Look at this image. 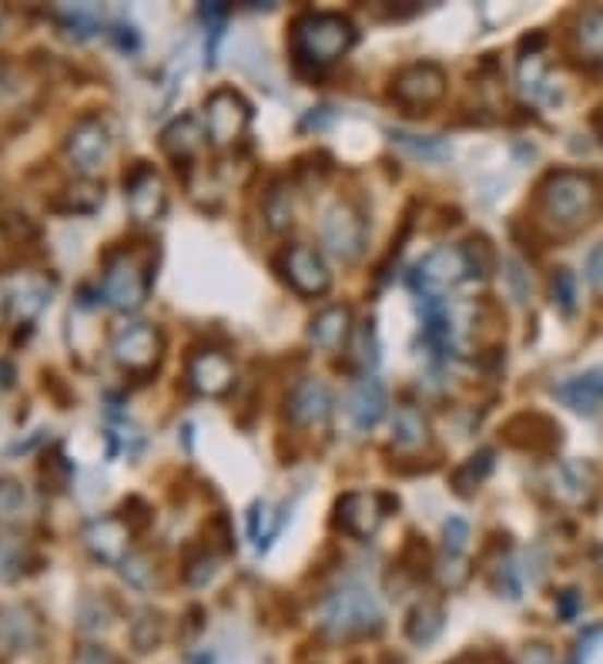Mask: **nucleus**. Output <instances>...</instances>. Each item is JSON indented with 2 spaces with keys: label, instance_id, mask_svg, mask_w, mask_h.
<instances>
[{
  "label": "nucleus",
  "instance_id": "25",
  "mask_svg": "<svg viewBox=\"0 0 603 664\" xmlns=\"http://www.w3.org/2000/svg\"><path fill=\"white\" fill-rule=\"evenodd\" d=\"M51 282L48 279H40V276H17L14 279V286H11V309L14 313L24 319V323H31V319H37L40 316V309L48 305V299H51Z\"/></svg>",
  "mask_w": 603,
  "mask_h": 664
},
{
  "label": "nucleus",
  "instance_id": "53",
  "mask_svg": "<svg viewBox=\"0 0 603 664\" xmlns=\"http://www.w3.org/2000/svg\"><path fill=\"white\" fill-rule=\"evenodd\" d=\"M4 92H8V64L0 61V95H4Z\"/></svg>",
  "mask_w": 603,
  "mask_h": 664
},
{
  "label": "nucleus",
  "instance_id": "29",
  "mask_svg": "<svg viewBox=\"0 0 603 664\" xmlns=\"http://www.w3.org/2000/svg\"><path fill=\"white\" fill-rule=\"evenodd\" d=\"M282 523H286V517L275 514L268 500H255L249 507V538H252L258 554H265L272 547V541L278 538V530H282Z\"/></svg>",
  "mask_w": 603,
  "mask_h": 664
},
{
  "label": "nucleus",
  "instance_id": "48",
  "mask_svg": "<svg viewBox=\"0 0 603 664\" xmlns=\"http://www.w3.org/2000/svg\"><path fill=\"white\" fill-rule=\"evenodd\" d=\"M514 664H556V661H553V651L546 644H527V648H520Z\"/></svg>",
  "mask_w": 603,
  "mask_h": 664
},
{
  "label": "nucleus",
  "instance_id": "14",
  "mask_svg": "<svg viewBox=\"0 0 603 664\" xmlns=\"http://www.w3.org/2000/svg\"><path fill=\"white\" fill-rule=\"evenodd\" d=\"M131 534L134 530L124 523V517H95L84 530H81V541L87 547V554L101 560V564H111V567H121L128 557H131Z\"/></svg>",
  "mask_w": 603,
  "mask_h": 664
},
{
  "label": "nucleus",
  "instance_id": "3",
  "mask_svg": "<svg viewBox=\"0 0 603 664\" xmlns=\"http://www.w3.org/2000/svg\"><path fill=\"white\" fill-rule=\"evenodd\" d=\"M318 628L336 641L359 638L383 628V607L373 591L365 588H342L329 594L318 607Z\"/></svg>",
  "mask_w": 603,
  "mask_h": 664
},
{
  "label": "nucleus",
  "instance_id": "15",
  "mask_svg": "<svg viewBox=\"0 0 603 664\" xmlns=\"http://www.w3.org/2000/svg\"><path fill=\"white\" fill-rule=\"evenodd\" d=\"M184 376H189L192 393L218 400V396H225L231 386H236V363L218 349H198L189 357V370H184Z\"/></svg>",
  "mask_w": 603,
  "mask_h": 664
},
{
  "label": "nucleus",
  "instance_id": "31",
  "mask_svg": "<svg viewBox=\"0 0 603 664\" xmlns=\"http://www.w3.org/2000/svg\"><path fill=\"white\" fill-rule=\"evenodd\" d=\"M131 644H134V651H142V654H148V651H155L158 644H161V638H165V617L155 611V607H145V611H137L134 614V621H131Z\"/></svg>",
  "mask_w": 603,
  "mask_h": 664
},
{
  "label": "nucleus",
  "instance_id": "45",
  "mask_svg": "<svg viewBox=\"0 0 603 664\" xmlns=\"http://www.w3.org/2000/svg\"><path fill=\"white\" fill-rule=\"evenodd\" d=\"M71 664H121V657L105 644H81L71 657Z\"/></svg>",
  "mask_w": 603,
  "mask_h": 664
},
{
  "label": "nucleus",
  "instance_id": "28",
  "mask_svg": "<svg viewBox=\"0 0 603 664\" xmlns=\"http://www.w3.org/2000/svg\"><path fill=\"white\" fill-rule=\"evenodd\" d=\"M493 467H496V454H493V450L473 454L467 463H459V467L453 470V491H456L459 497H473L480 486L486 483V476L493 473Z\"/></svg>",
  "mask_w": 603,
  "mask_h": 664
},
{
  "label": "nucleus",
  "instance_id": "34",
  "mask_svg": "<svg viewBox=\"0 0 603 664\" xmlns=\"http://www.w3.org/2000/svg\"><path fill=\"white\" fill-rule=\"evenodd\" d=\"M202 21L208 24V40H205V64L215 68L218 64V44L225 37V21H228V8L225 4H202Z\"/></svg>",
  "mask_w": 603,
  "mask_h": 664
},
{
  "label": "nucleus",
  "instance_id": "18",
  "mask_svg": "<svg viewBox=\"0 0 603 664\" xmlns=\"http://www.w3.org/2000/svg\"><path fill=\"white\" fill-rule=\"evenodd\" d=\"M386 386L376 376H362L346 396V416L355 430H373L386 416Z\"/></svg>",
  "mask_w": 603,
  "mask_h": 664
},
{
  "label": "nucleus",
  "instance_id": "17",
  "mask_svg": "<svg viewBox=\"0 0 603 664\" xmlns=\"http://www.w3.org/2000/svg\"><path fill=\"white\" fill-rule=\"evenodd\" d=\"M40 638V621L31 604H8L0 607V654L11 657L31 651Z\"/></svg>",
  "mask_w": 603,
  "mask_h": 664
},
{
  "label": "nucleus",
  "instance_id": "27",
  "mask_svg": "<svg viewBox=\"0 0 603 664\" xmlns=\"http://www.w3.org/2000/svg\"><path fill=\"white\" fill-rule=\"evenodd\" d=\"M443 628H446V611L436 601H420L406 617V638L420 648L433 644L443 635Z\"/></svg>",
  "mask_w": 603,
  "mask_h": 664
},
{
  "label": "nucleus",
  "instance_id": "47",
  "mask_svg": "<svg viewBox=\"0 0 603 664\" xmlns=\"http://www.w3.org/2000/svg\"><path fill=\"white\" fill-rule=\"evenodd\" d=\"M467 578H470V567L462 564V557L446 554V560H443V567H439V581H443L446 588H462V584H467Z\"/></svg>",
  "mask_w": 603,
  "mask_h": 664
},
{
  "label": "nucleus",
  "instance_id": "49",
  "mask_svg": "<svg viewBox=\"0 0 603 664\" xmlns=\"http://www.w3.org/2000/svg\"><path fill=\"white\" fill-rule=\"evenodd\" d=\"M556 611H560L564 621H574L577 611H580V594H577V591H564L560 601H556Z\"/></svg>",
  "mask_w": 603,
  "mask_h": 664
},
{
  "label": "nucleus",
  "instance_id": "44",
  "mask_svg": "<svg viewBox=\"0 0 603 664\" xmlns=\"http://www.w3.org/2000/svg\"><path fill=\"white\" fill-rule=\"evenodd\" d=\"M40 480L44 483H51V491H68V483H71V463L64 454H55L40 463Z\"/></svg>",
  "mask_w": 603,
  "mask_h": 664
},
{
  "label": "nucleus",
  "instance_id": "33",
  "mask_svg": "<svg viewBox=\"0 0 603 664\" xmlns=\"http://www.w3.org/2000/svg\"><path fill=\"white\" fill-rule=\"evenodd\" d=\"M265 226L272 229V232H286L289 226H292V212H296V205H292V192L278 182V185H272V192L265 195Z\"/></svg>",
  "mask_w": 603,
  "mask_h": 664
},
{
  "label": "nucleus",
  "instance_id": "52",
  "mask_svg": "<svg viewBox=\"0 0 603 664\" xmlns=\"http://www.w3.org/2000/svg\"><path fill=\"white\" fill-rule=\"evenodd\" d=\"M14 383V366L11 363H0V386H11Z\"/></svg>",
  "mask_w": 603,
  "mask_h": 664
},
{
  "label": "nucleus",
  "instance_id": "51",
  "mask_svg": "<svg viewBox=\"0 0 603 664\" xmlns=\"http://www.w3.org/2000/svg\"><path fill=\"white\" fill-rule=\"evenodd\" d=\"M8 313H11V295L4 286H0V329H4V323H8Z\"/></svg>",
  "mask_w": 603,
  "mask_h": 664
},
{
  "label": "nucleus",
  "instance_id": "7",
  "mask_svg": "<svg viewBox=\"0 0 603 664\" xmlns=\"http://www.w3.org/2000/svg\"><path fill=\"white\" fill-rule=\"evenodd\" d=\"M249 124H252V105L239 92L218 87V92L205 98V135L212 148L218 152L236 148L249 135Z\"/></svg>",
  "mask_w": 603,
  "mask_h": 664
},
{
  "label": "nucleus",
  "instance_id": "12",
  "mask_svg": "<svg viewBox=\"0 0 603 664\" xmlns=\"http://www.w3.org/2000/svg\"><path fill=\"white\" fill-rule=\"evenodd\" d=\"M124 202L137 226H155V221L165 218V212H168V192H165L161 174L152 165L137 161L124 174Z\"/></svg>",
  "mask_w": 603,
  "mask_h": 664
},
{
  "label": "nucleus",
  "instance_id": "5",
  "mask_svg": "<svg viewBox=\"0 0 603 664\" xmlns=\"http://www.w3.org/2000/svg\"><path fill=\"white\" fill-rule=\"evenodd\" d=\"M462 279H470L462 245H439L415 262L409 286L415 299H446V292H453Z\"/></svg>",
  "mask_w": 603,
  "mask_h": 664
},
{
  "label": "nucleus",
  "instance_id": "10",
  "mask_svg": "<svg viewBox=\"0 0 603 664\" xmlns=\"http://www.w3.org/2000/svg\"><path fill=\"white\" fill-rule=\"evenodd\" d=\"M443 95H446V71L430 61L402 68L393 81V98L409 114H426L443 101Z\"/></svg>",
  "mask_w": 603,
  "mask_h": 664
},
{
  "label": "nucleus",
  "instance_id": "36",
  "mask_svg": "<svg viewBox=\"0 0 603 664\" xmlns=\"http://www.w3.org/2000/svg\"><path fill=\"white\" fill-rule=\"evenodd\" d=\"M27 507V491L24 483L14 480V476H4L0 480V523H14Z\"/></svg>",
  "mask_w": 603,
  "mask_h": 664
},
{
  "label": "nucleus",
  "instance_id": "41",
  "mask_svg": "<svg viewBox=\"0 0 603 664\" xmlns=\"http://www.w3.org/2000/svg\"><path fill=\"white\" fill-rule=\"evenodd\" d=\"M215 574H218V557L202 551V554H195L189 564H184V584H189V588H205L215 578Z\"/></svg>",
  "mask_w": 603,
  "mask_h": 664
},
{
  "label": "nucleus",
  "instance_id": "39",
  "mask_svg": "<svg viewBox=\"0 0 603 664\" xmlns=\"http://www.w3.org/2000/svg\"><path fill=\"white\" fill-rule=\"evenodd\" d=\"M121 578H124L131 588H137V591H152V584H155V567H152V560H148L145 554H134V551H131V557L121 564Z\"/></svg>",
  "mask_w": 603,
  "mask_h": 664
},
{
  "label": "nucleus",
  "instance_id": "22",
  "mask_svg": "<svg viewBox=\"0 0 603 664\" xmlns=\"http://www.w3.org/2000/svg\"><path fill=\"white\" fill-rule=\"evenodd\" d=\"M550 491L556 500L570 507H583L593 497V470L587 463H556L550 470Z\"/></svg>",
  "mask_w": 603,
  "mask_h": 664
},
{
  "label": "nucleus",
  "instance_id": "37",
  "mask_svg": "<svg viewBox=\"0 0 603 664\" xmlns=\"http://www.w3.org/2000/svg\"><path fill=\"white\" fill-rule=\"evenodd\" d=\"M577 40H580V51H587V55H593V58L603 55V11H600V8H593V11H587V14L580 17V24H577Z\"/></svg>",
  "mask_w": 603,
  "mask_h": 664
},
{
  "label": "nucleus",
  "instance_id": "24",
  "mask_svg": "<svg viewBox=\"0 0 603 664\" xmlns=\"http://www.w3.org/2000/svg\"><path fill=\"white\" fill-rule=\"evenodd\" d=\"M101 205H105V185L95 179H77V182L64 185L58 192V198L51 202V208L61 215H95Z\"/></svg>",
  "mask_w": 603,
  "mask_h": 664
},
{
  "label": "nucleus",
  "instance_id": "30",
  "mask_svg": "<svg viewBox=\"0 0 603 664\" xmlns=\"http://www.w3.org/2000/svg\"><path fill=\"white\" fill-rule=\"evenodd\" d=\"M393 145H399L406 155L423 161H446L453 155V145L439 135H412V131H393Z\"/></svg>",
  "mask_w": 603,
  "mask_h": 664
},
{
  "label": "nucleus",
  "instance_id": "4",
  "mask_svg": "<svg viewBox=\"0 0 603 664\" xmlns=\"http://www.w3.org/2000/svg\"><path fill=\"white\" fill-rule=\"evenodd\" d=\"M101 299L118 309V313H137L152 292V273L137 258V252L114 249L105 255V276H101Z\"/></svg>",
  "mask_w": 603,
  "mask_h": 664
},
{
  "label": "nucleus",
  "instance_id": "23",
  "mask_svg": "<svg viewBox=\"0 0 603 664\" xmlns=\"http://www.w3.org/2000/svg\"><path fill=\"white\" fill-rule=\"evenodd\" d=\"M517 84H520V92L527 101L533 105H556L560 101V92H556V81L553 74L546 71L543 58L540 55H527L520 58V68H517Z\"/></svg>",
  "mask_w": 603,
  "mask_h": 664
},
{
  "label": "nucleus",
  "instance_id": "46",
  "mask_svg": "<svg viewBox=\"0 0 603 664\" xmlns=\"http://www.w3.org/2000/svg\"><path fill=\"white\" fill-rule=\"evenodd\" d=\"M583 273H587V286H590V292L603 299V242L590 249Z\"/></svg>",
  "mask_w": 603,
  "mask_h": 664
},
{
  "label": "nucleus",
  "instance_id": "54",
  "mask_svg": "<svg viewBox=\"0 0 603 664\" xmlns=\"http://www.w3.org/2000/svg\"><path fill=\"white\" fill-rule=\"evenodd\" d=\"M593 128H596V135L603 138V108H600V111L593 114Z\"/></svg>",
  "mask_w": 603,
  "mask_h": 664
},
{
  "label": "nucleus",
  "instance_id": "56",
  "mask_svg": "<svg viewBox=\"0 0 603 664\" xmlns=\"http://www.w3.org/2000/svg\"><path fill=\"white\" fill-rule=\"evenodd\" d=\"M0 31H4V14H0Z\"/></svg>",
  "mask_w": 603,
  "mask_h": 664
},
{
  "label": "nucleus",
  "instance_id": "40",
  "mask_svg": "<svg viewBox=\"0 0 603 664\" xmlns=\"http://www.w3.org/2000/svg\"><path fill=\"white\" fill-rule=\"evenodd\" d=\"M550 295H553V305H560L570 316L577 309V276L570 269H556L550 279Z\"/></svg>",
  "mask_w": 603,
  "mask_h": 664
},
{
  "label": "nucleus",
  "instance_id": "38",
  "mask_svg": "<svg viewBox=\"0 0 603 664\" xmlns=\"http://www.w3.org/2000/svg\"><path fill=\"white\" fill-rule=\"evenodd\" d=\"M61 24L68 27V34L71 37H91L95 34L98 27H101V14H98V8H68L64 14H61Z\"/></svg>",
  "mask_w": 603,
  "mask_h": 664
},
{
  "label": "nucleus",
  "instance_id": "42",
  "mask_svg": "<svg viewBox=\"0 0 603 664\" xmlns=\"http://www.w3.org/2000/svg\"><path fill=\"white\" fill-rule=\"evenodd\" d=\"M111 625V611H108V601L101 597H87L81 604V614H77V628L81 631H101Z\"/></svg>",
  "mask_w": 603,
  "mask_h": 664
},
{
  "label": "nucleus",
  "instance_id": "55",
  "mask_svg": "<svg viewBox=\"0 0 603 664\" xmlns=\"http://www.w3.org/2000/svg\"><path fill=\"white\" fill-rule=\"evenodd\" d=\"M453 664H473L470 657H459V661H453Z\"/></svg>",
  "mask_w": 603,
  "mask_h": 664
},
{
  "label": "nucleus",
  "instance_id": "35",
  "mask_svg": "<svg viewBox=\"0 0 603 664\" xmlns=\"http://www.w3.org/2000/svg\"><path fill=\"white\" fill-rule=\"evenodd\" d=\"M462 255H467V269H470V279H486L496 265V252L490 245V239L483 236H473L467 245H462Z\"/></svg>",
  "mask_w": 603,
  "mask_h": 664
},
{
  "label": "nucleus",
  "instance_id": "13",
  "mask_svg": "<svg viewBox=\"0 0 603 664\" xmlns=\"http://www.w3.org/2000/svg\"><path fill=\"white\" fill-rule=\"evenodd\" d=\"M333 407H336V396L329 383L318 376H305L292 386L286 413H289V423L299 430H322L333 420Z\"/></svg>",
  "mask_w": 603,
  "mask_h": 664
},
{
  "label": "nucleus",
  "instance_id": "9",
  "mask_svg": "<svg viewBox=\"0 0 603 664\" xmlns=\"http://www.w3.org/2000/svg\"><path fill=\"white\" fill-rule=\"evenodd\" d=\"M64 155L68 161L81 171V179H91L95 171L105 168L111 155V131L98 114H84L74 121V128L64 138Z\"/></svg>",
  "mask_w": 603,
  "mask_h": 664
},
{
  "label": "nucleus",
  "instance_id": "1",
  "mask_svg": "<svg viewBox=\"0 0 603 664\" xmlns=\"http://www.w3.org/2000/svg\"><path fill=\"white\" fill-rule=\"evenodd\" d=\"M355 44V27L349 17L333 11H305L292 24L289 48L302 71H326L342 61Z\"/></svg>",
  "mask_w": 603,
  "mask_h": 664
},
{
  "label": "nucleus",
  "instance_id": "32",
  "mask_svg": "<svg viewBox=\"0 0 603 664\" xmlns=\"http://www.w3.org/2000/svg\"><path fill=\"white\" fill-rule=\"evenodd\" d=\"M349 349H352V360L359 370H376L379 366V333H376V319H365L352 329V339H349Z\"/></svg>",
  "mask_w": 603,
  "mask_h": 664
},
{
  "label": "nucleus",
  "instance_id": "21",
  "mask_svg": "<svg viewBox=\"0 0 603 664\" xmlns=\"http://www.w3.org/2000/svg\"><path fill=\"white\" fill-rule=\"evenodd\" d=\"M205 138L208 135H205V128L198 124V118L195 114H181L161 131V152L178 165H189L202 152Z\"/></svg>",
  "mask_w": 603,
  "mask_h": 664
},
{
  "label": "nucleus",
  "instance_id": "11",
  "mask_svg": "<svg viewBox=\"0 0 603 664\" xmlns=\"http://www.w3.org/2000/svg\"><path fill=\"white\" fill-rule=\"evenodd\" d=\"M393 510H399L396 497H389V494H362V491L342 494L339 504H336L339 527L355 541H373L379 534L383 520Z\"/></svg>",
  "mask_w": 603,
  "mask_h": 664
},
{
  "label": "nucleus",
  "instance_id": "20",
  "mask_svg": "<svg viewBox=\"0 0 603 664\" xmlns=\"http://www.w3.org/2000/svg\"><path fill=\"white\" fill-rule=\"evenodd\" d=\"M352 329H355L352 309L336 302V305H326L322 313L312 316V323H309V342L315 349H322V352H339L342 346H349Z\"/></svg>",
  "mask_w": 603,
  "mask_h": 664
},
{
  "label": "nucleus",
  "instance_id": "26",
  "mask_svg": "<svg viewBox=\"0 0 603 664\" xmlns=\"http://www.w3.org/2000/svg\"><path fill=\"white\" fill-rule=\"evenodd\" d=\"M393 443L399 450L412 454V450H423L430 443V420L420 407L402 403L396 410V423H393Z\"/></svg>",
  "mask_w": 603,
  "mask_h": 664
},
{
  "label": "nucleus",
  "instance_id": "50",
  "mask_svg": "<svg viewBox=\"0 0 603 664\" xmlns=\"http://www.w3.org/2000/svg\"><path fill=\"white\" fill-rule=\"evenodd\" d=\"M111 37H114V44H118L121 51H137V34H134V27H124V24H121V27H114Z\"/></svg>",
  "mask_w": 603,
  "mask_h": 664
},
{
  "label": "nucleus",
  "instance_id": "6",
  "mask_svg": "<svg viewBox=\"0 0 603 664\" xmlns=\"http://www.w3.org/2000/svg\"><path fill=\"white\" fill-rule=\"evenodd\" d=\"M111 357H114V363H118L128 376L148 379V376L161 366L165 336H161V329L152 326V323H131V326H124V329L114 333V339H111Z\"/></svg>",
  "mask_w": 603,
  "mask_h": 664
},
{
  "label": "nucleus",
  "instance_id": "43",
  "mask_svg": "<svg viewBox=\"0 0 603 664\" xmlns=\"http://www.w3.org/2000/svg\"><path fill=\"white\" fill-rule=\"evenodd\" d=\"M470 523L462 520V517H449V520H443V547H446V554H453V557H462V551L470 547Z\"/></svg>",
  "mask_w": 603,
  "mask_h": 664
},
{
  "label": "nucleus",
  "instance_id": "2",
  "mask_svg": "<svg viewBox=\"0 0 603 664\" xmlns=\"http://www.w3.org/2000/svg\"><path fill=\"white\" fill-rule=\"evenodd\" d=\"M536 202H540V212L553 229L577 232L587 226V221H593V215L600 212L603 192H600V182L593 179V174L560 168V171H550L543 179Z\"/></svg>",
  "mask_w": 603,
  "mask_h": 664
},
{
  "label": "nucleus",
  "instance_id": "16",
  "mask_svg": "<svg viewBox=\"0 0 603 664\" xmlns=\"http://www.w3.org/2000/svg\"><path fill=\"white\" fill-rule=\"evenodd\" d=\"M286 279L305 299L326 295L333 289L329 265H326V258H322V252H315L312 245H292L286 252Z\"/></svg>",
  "mask_w": 603,
  "mask_h": 664
},
{
  "label": "nucleus",
  "instance_id": "19",
  "mask_svg": "<svg viewBox=\"0 0 603 664\" xmlns=\"http://www.w3.org/2000/svg\"><path fill=\"white\" fill-rule=\"evenodd\" d=\"M553 396L574 413L593 416L603 407V366H593L580 376H567L564 383H553Z\"/></svg>",
  "mask_w": 603,
  "mask_h": 664
},
{
  "label": "nucleus",
  "instance_id": "8",
  "mask_svg": "<svg viewBox=\"0 0 603 664\" xmlns=\"http://www.w3.org/2000/svg\"><path fill=\"white\" fill-rule=\"evenodd\" d=\"M318 239L326 245V252H333L339 262H359L369 239L365 215L346 198L333 202L318 218Z\"/></svg>",
  "mask_w": 603,
  "mask_h": 664
}]
</instances>
